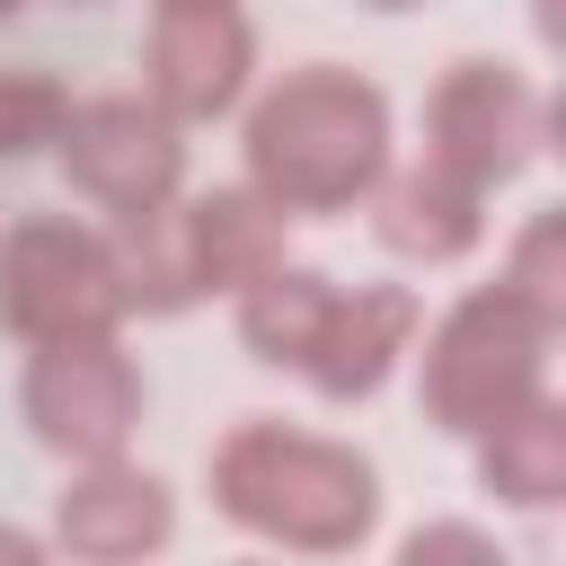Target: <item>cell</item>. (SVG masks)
<instances>
[{"label":"cell","mask_w":566,"mask_h":566,"mask_svg":"<svg viewBox=\"0 0 566 566\" xmlns=\"http://www.w3.org/2000/svg\"><path fill=\"white\" fill-rule=\"evenodd\" d=\"M203 495L230 531L301 557H345L380 531V469L371 451L283 424V416H239L203 451Z\"/></svg>","instance_id":"obj_1"},{"label":"cell","mask_w":566,"mask_h":566,"mask_svg":"<svg viewBox=\"0 0 566 566\" xmlns=\"http://www.w3.org/2000/svg\"><path fill=\"white\" fill-rule=\"evenodd\" d=\"M248 186L283 212H354L389 168V88L354 62H292L239 115Z\"/></svg>","instance_id":"obj_2"},{"label":"cell","mask_w":566,"mask_h":566,"mask_svg":"<svg viewBox=\"0 0 566 566\" xmlns=\"http://www.w3.org/2000/svg\"><path fill=\"white\" fill-rule=\"evenodd\" d=\"M416 336H424V354H416V407H424V424H442V433H460V442L548 389L557 318H548L539 301H522L513 283L460 292V301H451L433 327H416Z\"/></svg>","instance_id":"obj_3"},{"label":"cell","mask_w":566,"mask_h":566,"mask_svg":"<svg viewBox=\"0 0 566 566\" xmlns=\"http://www.w3.org/2000/svg\"><path fill=\"white\" fill-rule=\"evenodd\" d=\"M124 265H115V230L71 221V212H18L0 230V327L18 345L44 336H88V327H124Z\"/></svg>","instance_id":"obj_4"},{"label":"cell","mask_w":566,"mask_h":566,"mask_svg":"<svg viewBox=\"0 0 566 566\" xmlns=\"http://www.w3.org/2000/svg\"><path fill=\"white\" fill-rule=\"evenodd\" d=\"M142 407H150V380H142V363L124 354V336H115V327L27 345V371H18V416H27L35 451H53L62 469H71V460L133 451Z\"/></svg>","instance_id":"obj_5"},{"label":"cell","mask_w":566,"mask_h":566,"mask_svg":"<svg viewBox=\"0 0 566 566\" xmlns=\"http://www.w3.org/2000/svg\"><path fill=\"white\" fill-rule=\"evenodd\" d=\"M53 159L71 177L80 203H97L106 221H142V212H168L186 195V124L159 115L150 97H71L62 133H53Z\"/></svg>","instance_id":"obj_6"},{"label":"cell","mask_w":566,"mask_h":566,"mask_svg":"<svg viewBox=\"0 0 566 566\" xmlns=\"http://www.w3.org/2000/svg\"><path fill=\"white\" fill-rule=\"evenodd\" d=\"M548 150V97L504 53H460L424 88V159L460 168L469 186H504L522 159Z\"/></svg>","instance_id":"obj_7"},{"label":"cell","mask_w":566,"mask_h":566,"mask_svg":"<svg viewBox=\"0 0 566 566\" xmlns=\"http://www.w3.org/2000/svg\"><path fill=\"white\" fill-rule=\"evenodd\" d=\"M256 80V27L239 0H203V9H150L142 35V97L177 124H212L248 97Z\"/></svg>","instance_id":"obj_8"},{"label":"cell","mask_w":566,"mask_h":566,"mask_svg":"<svg viewBox=\"0 0 566 566\" xmlns=\"http://www.w3.org/2000/svg\"><path fill=\"white\" fill-rule=\"evenodd\" d=\"M416 327H424V301L407 283H336L292 380H310V398H327V407H363L416 354Z\"/></svg>","instance_id":"obj_9"},{"label":"cell","mask_w":566,"mask_h":566,"mask_svg":"<svg viewBox=\"0 0 566 566\" xmlns=\"http://www.w3.org/2000/svg\"><path fill=\"white\" fill-rule=\"evenodd\" d=\"M168 539H177V486L159 469H142L133 451L62 469V486H53V548H71L88 566H133V557H159Z\"/></svg>","instance_id":"obj_10"},{"label":"cell","mask_w":566,"mask_h":566,"mask_svg":"<svg viewBox=\"0 0 566 566\" xmlns=\"http://www.w3.org/2000/svg\"><path fill=\"white\" fill-rule=\"evenodd\" d=\"M168 230H177V256H186L195 301H230V292L256 283L274 256H292V212L265 203L256 186H203V195H177V203H168Z\"/></svg>","instance_id":"obj_11"},{"label":"cell","mask_w":566,"mask_h":566,"mask_svg":"<svg viewBox=\"0 0 566 566\" xmlns=\"http://www.w3.org/2000/svg\"><path fill=\"white\" fill-rule=\"evenodd\" d=\"M363 203H371V239L398 265H451L486 239V186H469L460 168H442L424 150L407 168H380Z\"/></svg>","instance_id":"obj_12"},{"label":"cell","mask_w":566,"mask_h":566,"mask_svg":"<svg viewBox=\"0 0 566 566\" xmlns=\"http://www.w3.org/2000/svg\"><path fill=\"white\" fill-rule=\"evenodd\" d=\"M469 469H478V486H486L495 504L548 513V504L566 495V416H557V398L539 389V398H522L513 416L478 424V433H469Z\"/></svg>","instance_id":"obj_13"},{"label":"cell","mask_w":566,"mask_h":566,"mask_svg":"<svg viewBox=\"0 0 566 566\" xmlns=\"http://www.w3.org/2000/svg\"><path fill=\"white\" fill-rule=\"evenodd\" d=\"M327 292H336V274H318L301 256H274L256 283L230 292V327H239V345L265 371H292L301 345H310V327H318V310H327Z\"/></svg>","instance_id":"obj_14"},{"label":"cell","mask_w":566,"mask_h":566,"mask_svg":"<svg viewBox=\"0 0 566 566\" xmlns=\"http://www.w3.org/2000/svg\"><path fill=\"white\" fill-rule=\"evenodd\" d=\"M62 115H71V88H62L53 71H35V62H9V71H0V168L53 150Z\"/></svg>","instance_id":"obj_15"},{"label":"cell","mask_w":566,"mask_h":566,"mask_svg":"<svg viewBox=\"0 0 566 566\" xmlns=\"http://www.w3.org/2000/svg\"><path fill=\"white\" fill-rule=\"evenodd\" d=\"M495 283H513L522 301H539L548 318H566V221H557V203H539L522 230H513V248H504V274Z\"/></svg>","instance_id":"obj_16"},{"label":"cell","mask_w":566,"mask_h":566,"mask_svg":"<svg viewBox=\"0 0 566 566\" xmlns=\"http://www.w3.org/2000/svg\"><path fill=\"white\" fill-rule=\"evenodd\" d=\"M398 557L407 566H504V539L486 522H416L398 539Z\"/></svg>","instance_id":"obj_17"},{"label":"cell","mask_w":566,"mask_h":566,"mask_svg":"<svg viewBox=\"0 0 566 566\" xmlns=\"http://www.w3.org/2000/svg\"><path fill=\"white\" fill-rule=\"evenodd\" d=\"M53 557V531H27V522H0V566H44Z\"/></svg>","instance_id":"obj_18"},{"label":"cell","mask_w":566,"mask_h":566,"mask_svg":"<svg viewBox=\"0 0 566 566\" xmlns=\"http://www.w3.org/2000/svg\"><path fill=\"white\" fill-rule=\"evenodd\" d=\"M150 9H203V0H150Z\"/></svg>","instance_id":"obj_19"},{"label":"cell","mask_w":566,"mask_h":566,"mask_svg":"<svg viewBox=\"0 0 566 566\" xmlns=\"http://www.w3.org/2000/svg\"><path fill=\"white\" fill-rule=\"evenodd\" d=\"M18 9H27V0H0V18H18Z\"/></svg>","instance_id":"obj_20"},{"label":"cell","mask_w":566,"mask_h":566,"mask_svg":"<svg viewBox=\"0 0 566 566\" xmlns=\"http://www.w3.org/2000/svg\"><path fill=\"white\" fill-rule=\"evenodd\" d=\"M371 9H416V0H371Z\"/></svg>","instance_id":"obj_21"},{"label":"cell","mask_w":566,"mask_h":566,"mask_svg":"<svg viewBox=\"0 0 566 566\" xmlns=\"http://www.w3.org/2000/svg\"><path fill=\"white\" fill-rule=\"evenodd\" d=\"M539 27H548V0H539Z\"/></svg>","instance_id":"obj_22"}]
</instances>
